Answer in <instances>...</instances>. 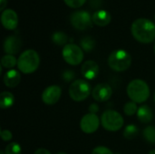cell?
<instances>
[{"label": "cell", "mask_w": 155, "mask_h": 154, "mask_svg": "<svg viewBox=\"0 0 155 154\" xmlns=\"http://www.w3.org/2000/svg\"><path fill=\"white\" fill-rule=\"evenodd\" d=\"M133 36L140 43L150 44L155 40V24L147 18L136 19L132 26Z\"/></svg>", "instance_id": "cell-1"}, {"label": "cell", "mask_w": 155, "mask_h": 154, "mask_svg": "<svg viewBox=\"0 0 155 154\" xmlns=\"http://www.w3.org/2000/svg\"><path fill=\"white\" fill-rule=\"evenodd\" d=\"M40 64V57L36 51L28 49L23 52L17 59V67L20 72L29 74L37 70Z\"/></svg>", "instance_id": "cell-2"}, {"label": "cell", "mask_w": 155, "mask_h": 154, "mask_svg": "<svg viewBox=\"0 0 155 154\" xmlns=\"http://www.w3.org/2000/svg\"><path fill=\"white\" fill-rule=\"evenodd\" d=\"M127 94L131 101L138 103H144L150 96V88L142 79L131 81L127 86Z\"/></svg>", "instance_id": "cell-3"}, {"label": "cell", "mask_w": 155, "mask_h": 154, "mask_svg": "<svg viewBox=\"0 0 155 154\" xmlns=\"http://www.w3.org/2000/svg\"><path fill=\"white\" fill-rule=\"evenodd\" d=\"M108 64L114 71L124 72L131 66L132 56L125 50H114L108 57Z\"/></svg>", "instance_id": "cell-4"}, {"label": "cell", "mask_w": 155, "mask_h": 154, "mask_svg": "<svg viewBox=\"0 0 155 154\" xmlns=\"http://www.w3.org/2000/svg\"><path fill=\"white\" fill-rule=\"evenodd\" d=\"M103 127L109 132H116L122 129L124 123L123 116L114 110H106L101 117Z\"/></svg>", "instance_id": "cell-5"}, {"label": "cell", "mask_w": 155, "mask_h": 154, "mask_svg": "<svg viewBox=\"0 0 155 154\" xmlns=\"http://www.w3.org/2000/svg\"><path fill=\"white\" fill-rule=\"evenodd\" d=\"M91 93V85L85 80L74 81L69 88V95L75 102L84 101Z\"/></svg>", "instance_id": "cell-6"}, {"label": "cell", "mask_w": 155, "mask_h": 154, "mask_svg": "<svg viewBox=\"0 0 155 154\" xmlns=\"http://www.w3.org/2000/svg\"><path fill=\"white\" fill-rule=\"evenodd\" d=\"M63 58L71 65H78L84 59L83 49L74 44H67L63 48Z\"/></svg>", "instance_id": "cell-7"}, {"label": "cell", "mask_w": 155, "mask_h": 154, "mask_svg": "<svg viewBox=\"0 0 155 154\" xmlns=\"http://www.w3.org/2000/svg\"><path fill=\"white\" fill-rule=\"evenodd\" d=\"M70 23L77 30H86L93 25L91 15L84 10L75 11L70 15Z\"/></svg>", "instance_id": "cell-8"}, {"label": "cell", "mask_w": 155, "mask_h": 154, "mask_svg": "<svg viewBox=\"0 0 155 154\" xmlns=\"http://www.w3.org/2000/svg\"><path fill=\"white\" fill-rule=\"evenodd\" d=\"M100 125V120L94 113H87L84 115L80 121L81 130L87 134L94 133L97 131Z\"/></svg>", "instance_id": "cell-9"}, {"label": "cell", "mask_w": 155, "mask_h": 154, "mask_svg": "<svg viewBox=\"0 0 155 154\" xmlns=\"http://www.w3.org/2000/svg\"><path fill=\"white\" fill-rule=\"evenodd\" d=\"M62 95V90L58 85H50L46 87L42 93V101L47 105L56 103Z\"/></svg>", "instance_id": "cell-10"}, {"label": "cell", "mask_w": 155, "mask_h": 154, "mask_svg": "<svg viewBox=\"0 0 155 154\" xmlns=\"http://www.w3.org/2000/svg\"><path fill=\"white\" fill-rule=\"evenodd\" d=\"M1 23L7 30H15L18 25V15L13 9H5L1 14Z\"/></svg>", "instance_id": "cell-11"}, {"label": "cell", "mask_w": 155, "mask_h": 154, "mask_svg": "<svg viewBox=\"0 0 155 154\" xmlns=\"http://www.w3.org/2000/svg\"><path fill=\"white\" fill-rule=\"evenodd\" d=\"M113 94L112 87L107 84H99L92 91L93 98L97 102H106Z\"/></svg>", "instance_id": "cell-12"}, {"label": "cell", "mask_w": 155, "mask_h": 154, "mask_svg": "<svg viewBox=\"0 0 155 154\" xmlns=\"http://www.w3.org/2000/svg\"><path fill=\"white\" fill-rule=\"evenodd\" d=\"M22 47V41L16 35H9L5 39L4 42V51L6 54H15Z\"/></svg>", "instance_id": "cell-13"}, {"label": "cell", "mask_w": 155, "mask_h": 154, "mask_svg": "<svg viewBox=\"0 0 155 154\" xmlns=\"http://www.w3.org/2000/svg\"><path fill=\"white\" fill-rule=\"evenodd\" d=\"M83 76L87 80H93L97 77L99 74V66L96 62L89 60L84 63L81 68Z\"/></svg>", "instance_id": "cell-14"}, {"label": "cell", "mask_w": 155, "mask_h": 154, "mask_svg": "<svg viewBox=\"0 0 155 154\" xmlns=\"http://www.w3.org/2000/svg\"><path fill=\"white\" fill-rule=\"evenodd\" d=\"M93 18V22L98 25V26H105L107 25L112 19L111 14L104 9H100L97 10L94 13V15H92Z\"/></svg>", "instance_id": "cell-15"}, {"label": "cell", "mask_w": 155, "mask_h": 154, "mask_svg": "<svg viewBox=\"0 0 155 154\" xmlns=\"http://www.w3.org/2000/svg\"><path fill=\"white\" fill-rule=\"evenodd\" d=\"M21 81V74L18 71L11 69L5 73L4 75V84L9 88H14L19 84Z\"/></svg>", "instance_id": "cell-16"}, {"label": "cell", "mask_w": 155, "mask_h": 154, "mask_svg": "<svg viewBox=\"0 0 155 154\" xmlns=\"http://www.w3.org/2000/svg\"><path fill=\"white\" fill-rule=\"evenodd\" d=\"M137 118L143 123H149L153 120V112L148 105H142L138 108Z\"/></svg>", "instance_id": "cell-17"}, {"label": "cell", "mask_w": 155, "mask_h": 154, "mask_svg": "<svg viewBox=\"0 0 155 154\" xmlns=\"http://www.w3.org/2000/svg\"><path fill=\"white\" fill-rule=\"evenodd\" d=\"M15 103V96L10 92H3L0 94V107L6 109L11 107Z\"/></svg>", "instance_id": "cell-18"}, {"label": "cell", "mask_w": 155, "mask_h": 154, "mask_svg": "<svg viewBox=\"0 0 155 154\" xmlns=\"http://www.w3.org/2000/svg\"><path fill=\"white\" fill-rule=\"evenodd\" d=\"M80 45L81 48L86 52V53H90L94 50V48L95 47V40L92 37V36H84L81 39L80 41Z\"/></svg>", "instance_id": "cell-19"}, {"label": "cell", "mask_w": 155, "mask_h": 154, "mask_svg": "<svg viewBox=\"0 0 155 154\" xmlns=\"http://www.w3.org/2000/svg\"><path fill=\"white\" fill-rule=\"evenodd\" d=\"M51 39H52L53 43L55 44L56 45H64V46L67 44L68 36L65 33H64L62 31H56L52 34Z\"/></svg>", "instance_id": "cell-20"}, {"label": "cell", "mask_w": 155, "mask_h": 154, "mask_svg": "<svg viewBox=\"0 0 155 154\" xmlns=\"http://www.w3.org/2000/svg\"><path fill=\"white\" fill-rule=\"evenodd\" d=\"M17 64L16 58L12 54H5L1 59V65L5 68H13Z\"/></svg>", "instance_id": "cell-21"}, {"label": "cell", "mask_w": 155, "mask_h": 154, "mask_svg": "<svg viewBox=\"0 0 155 154\" xmlns=\"http://www.w3.org/2000/svg\"><path fill=\"white\" fill-rule=\"evenodd\" d=\"M139 133V128L134 124H130L125 127L124 131V136L127 140H133Z\"/></svg>", "instance_id": "cell-22"}, {"label": "cell", "mask_w": 155, "mask_h": 154, "mask_svg": "<svg viewBox=\"0 0 155 154\" xmlns=\"http://www.w3.org/2000/svg\"><path fill=\"white\" fill-rule=\"evenodd\" d=\"M143 137L148 143H155V126L153 125L147 126L143 130Z\"/></svg>", "instance_id": "cell-23"}, {"label": "cell", "mask_w": 155, "mask_h": 154, "mask_svg": "<svg viewBox=\"0 0 155 154\" xmlns=\"http://www.w3.org/2000/svg\"><path fill=\"white\" fill-rule=\"evenodd\" d=\"M138 111V108H137V104L136 103L131 101V102H128L124 104V112L126 115L128 116H132L134 115V113H136Z\"/></svg>", "instance_id": "cell-24"}, {"label": "cell", "mask_w": 155, "mask_h": 154, "mask_svg": "<svg viewBox=\"0 0 155 154\" xmlns=\"http://www.w3.org/2000/svg\"><path fill=\"white\" fill-rule=\"evenodd\" d=\"M21 146L17 143H11L5 149V154H21Z\"/></svg>", "instance_id": "cell-25"}, {"label": "cell", "mask_w": 155, "mask_h": 154, "mask_svg": "<svg viewBox=\"0 0 155 154\" xmlns=\"http://www.w3.org/2000/svg\"><path fill=\"white\" fill-rule=\"evenodd\" d=\"M64 2L71 8H79L84 5L86 0H64Z\"/></svg>", "instance_id": "cell-26"}, {"label": "cell", "mask_w": 155, "mask_h": 154, "mask_svg": "<svg viewBox=\"0 0 155 154\" xmlns=\"http://www.w3.org/2000/svg\"><path fill=\"white\" fill-rule=\"evenodd\" d=\"M62 77H63V79H64V82L68 83V82H71L72 80L74 79L75 74H74V72L72 71V70H65V71L63 73Z\"/></svg>", "instance_id": "cell-27"}, {"label": "cell", "mask_w": 155, "mask_h": 154, "mask_svg": "<svg viewBox=\"0 0 155 154\" xmlns=\"http://www.w3.org/2000/svg\"><path fill=\"white\" fill-rule=\"evenodd\" d=\"M92 154H114L111 150L104 146H98L94 148L92 152Z\"/></svg>", "instance_id": "cell-28"}, {"label": "cell", "mask_w": 155, "mask_h": 154, "mask_svg": "<svg viewBox=\"0 0 155 154\" xmlns=\"http://www.w3.org/2000/svg\"><path fill=\"white\" fill-rule=\"evenodd\" d=\"M1 138L4 142L10 141L13 138L12 133L9 130H2L1 131Z\"/></svg>", "instance_id": "cell-29"}, {"label": "cell", "mask_w": 155, "mask_h": 154, "mask_svg": "<svg viewBox=\"0 0 155 154\" xmlns=\"http://www.w3.org/2000/svg\"><path fill=\"white\" fill-rule=\"evenodd\" d=\"M102 0H90V5L93 8H98L102 5Z\"/></svg>", "instance_id": "cell-30"}, {"label": "cell", "mask_w": 155, "mask_h": 154, "mask_svg": "<svg viewBox=\"0 0 155 154\" xmlns=\"http://www.w3.org/2000/svg\"><path fill=\"white\" fill-rule=\"evenodd\" d=\"M89 111H90V113H94L95 114L99 111V107H98V105L96 103H93V104L90 105Z\"/></svg>", "instance_id": "cell-31"}, {"label": "cell", "mask_w": 155, "mask_h": 154, "mask_svg": "<svg viewBox=\"0 0 155 154\" xmlns=\"http://www.w3.org/2000/svg\"><path fill=\"white\" fill-rule=\"evenodd\" d=\"M35 154H51V152L49 151H47L46 149H38L35 152Z\"/></svg>", "instance_id": "cell-32"}, {"label": "cell", "mask_w": 155, "mask_h": 154, "mask_svg": "<svg viewBox=\"0 0 155 154\" xmlns=\"http://www.w3.org/2000/svg\"><path fill=\"white\" fill-rule=\"evenodd\" d=\"M7 5V0H0V10L3 12Z\"/></svg>", "instance_id": "cell-33"}, {"label": "cell", "mask_w": 155, "mask_h": 154, "mask_svg": "<svg viewBox=\"0 0 155 154\" xmlns=\"http://www.w3.org/2000/svg\"><path fill=\"white\" fill-rule=\"evenodd\" d=\"M149 154H155V150H152V151H150Z\"/></svg>", "instance_id": "cell-34"}, {"label": "cell", "mask_w": 155, "mask_h": 154, "mask_svg": "<svg viewBox=\"0 0 155 154\" xmlns=\"http://www.w3.org/2000/svg\"><path fill=\"white\" fill-rule=\"evenodd\" d=\"M57 154H67V153H65V152H58Z\"/></svg>", "instance_id": "cell-35"}, {"label": "cell", "mask_w": 155, "mask_h": 154, "mask_svg": "<svg viewBox=\"0 0 155 154\" xmlns=\"http://www.w3.org/2000/svg\"><path fill=\"white\" fill-rule=\"evenodd\" d=\"M153 50H154V53H155V42H154V45H153Z\"/></svg>", "instance_id": "cell-36"}, {"label": "cell", "mask_w": 155, "mask_h": 154, "mask_svg": "<svg viewBox=\"0 0 155 154\" xmlns=\"http://www.w3.org/2000/svg\"><path fill=\"white\" fill-rule=\"evenodd\" d=\"M5 152H0V154H4Z\"/></svg>", "instance_id": "cell-37"}, {"label": "cell", "mask_w": 155, "mask_h": 154, "mask_svg": "<svg viewBox=\"0 0 155 154\" xmlns=\"http://www.w3.org/2000/svg\"><path fill=\"white\" fill-rule=\"evenodd\" d=\"M154 102H155V93H154Z\"/></svg>", "instance_id": "cell-38"}, {"label": "cell", "mask_w": 155, "mask_h": 154, "mask_svg": "<svg viewBox=\"0 0 155 154\" xmlns=\"http://www.w3.org/2000/svg\"><path fill=\"white\" fill-rule=\"evenodd\" d=\"M154 20H155V15H154Z\"/></svg>", "instance_id": "cell-39"}]
</instances>
